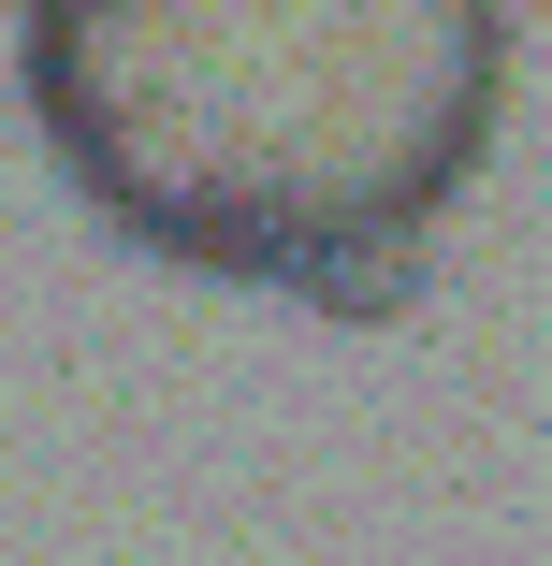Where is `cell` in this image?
<instances>
[{
    "label": "cell",
    "mask_w": 552,
    "mask_h": 566,
    "mask_svg": "<svg viewBox=\"0 0 552 566\" xmlns=\"http://www.w3.org/2000/svg\"><path fill=\"white\" fill-rule=\"evenodd\" d=\"M15 87L117 248L305 291L378 233H436L494 160L509 0H44Z\"/></svg>",
    "instance_id": "cell-1"
},
{
    "label": "cell",
    "mask_w": 552,
    "mask_h": 566,
    "mask_svg": "<svg viewBox=\"0 0 552 566\" xmlns=\"http://www.w3.org/2000/svg\"><path fill=\"white\" fill-rule=\"evenodd\" d=\"M436 291V233H378V248H350V262H320L291 305H320V319H407Z\"/></svg>",
    "instance_id": "cell-2"
},
{
    "label": "cell",
    "mask_w": 552,
    "mask_h": 566,
    "mask_svg": "<svg viewBox=\"0 0 552 566\" xmlns=\"http://www.w3.org/2000/svg\"><path fill=\"white\" fill-rule=\"evenodd\" d=\"M30 15H44V0H15V30H30Z\"/></svg>",
    "instance_id": "cell-3"
}]
</instances>
